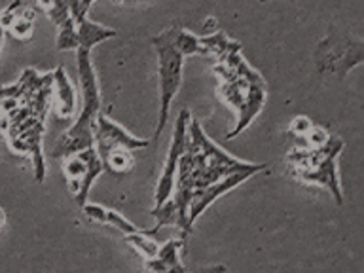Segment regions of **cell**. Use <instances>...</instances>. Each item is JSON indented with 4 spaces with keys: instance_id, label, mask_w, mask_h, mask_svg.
Masks as SVG:
<instances>
[{
    "instance_id": "obj_1",
    "label": "cell",
    "mask_w": 364,
    "mask_h": 273,
    "mask_svg": "<svg viewBox=\"0 0 364 273\" xmlns=\"http://www.w3.org/2000/svg\"><path fill=\"white\" fill-rule=\"evenodd\" d=\"M76 67H78V82L82 91V108L76 122L55 142L51 150L53 158L63 159L70 154L93 146V127L97 116L101 112V90L97 82L95 67L91 61V51L82 48L76 50Z\"/></svg>"
},
{
    "instance_id": "obj_2",
    "label": "cell",
    "mask_w": 364,
    "mask_h": 273,
    "mask_svg": "<svg viewBox=\"0 0 364 273\" xmlns=\"http://www.w3.org/2000/svg\"><path fill=\"white\" fill-rule=\"evenodd\" d=\"M341 148H343V141L338 136H330V141L324 146L294 150L287 158L294 165L296 173L301 181L328 188L338 205L343 203L340 178H338V169H336V159L340 156Z\"/></svg>"
},
{
    "instance_id": "obj_3",
    "label": "cell",
    "mask_w": 364,
    "mask_h": 273,
    "mask_svg": "<svg viewBox=\"0 0 364 273\" xmlns=\"http://www.w3.org/2000/svg\"><path fill=\"white\" fill-rule=\"evenodd\" d=\"M152 44L158 53V85H159V116L156 133H154V146H158L161 133L169 122L171 105L182 84V70H184V55L171 46L165 33L152 36Z\"/></svg>"
},
{
    "instance_id": "obj_4",
    "label": "cell",
    "mask_w": 364,
    "mask_h": 273,
    "mask_svg": "<svg viewBox=\"0 0 364 273\" xmlns=\"http://www.w3.org/2000/svg\"><path fill=\"white\" fill-rule=\"evenodd\" d=\"M63 171H65L68 188H70L76 203L82 207L87 203L91 186L105 171V165H102L95 146H91L63 158Z\"/></svg>"
},
{
    "instance_id": "obj_5",
    "label": "cell",
    "mask_w": 364,
    "mask_h": 273,
    "mask_svg": "<svg viewBox=\"0 0 364 273\" xmlns=\"http://www.w3.org/2000/svg\"><path fill=\"white\" fill-rule=\"evenodd\" d=\"M188 122H190V110L184 108V110L178 112V118H176L175 122L173 141H171L169 152H167V158H165L161 176H159L158 184H156V192H154V209L161 207V205L173 196L178 161H181L182 154H184L188 144Z\"/></svg>"
},
{
    "instance_id": "obj_6",
    "label": "cell",
    "mask_w": 364,
    "mask_h": 273,
    "mask_svg": "<svg viewBox=\"0 0 364 273\" xmlns=\"http://www.w3.org/2000/svg\"><path fill=\"white\" fill-rule=\"evenodd\" d=\"M318 61L317 67L321 73L338 74L346 76L353 67L363 63V40H338L328 36L318 44Z\"/></svg>"
},
{
    "instance_id": "obj_7",
    "label": "cell",
    "mask_w": 364,
    "mask_h": 273,
    "mask_svg": "<svg viewBox=\"0 0 364 273\" xmlns=\"http://www.w3.org/2000/svg\"><path fill=\"white\" fill-rule=\"evenodd\" d=\"M152 144L146 139L131 135L129 131L124 129L122 125L116 124L108 114L101 110L95 119V127H93V146H95L99 158H105L108 152L112 150H141L148 148Z\"/></svg>"
},
{
    "instance_id": "obj_8",
    "label": "cell",
    "mask_w": 364,
    "mask_h": 273,
    "mask_svg": "<svg viewBox=\"0 0 364 273\" xmlns=\"http://www.w3.org/2000/svg\"><path fill=\"white\" fill-rule=\"evenodd\" d=\"M264 167H266V165L260 164L258 167H252V169L237 171V173H232V175L224 176L220 181H216L215 184H210V186L196 190V192L192 193V198H190V205H188V226H190V230L193 228V222L203 215L205 209H207L213 201H216V199L220 198L222 193H226L230 192V190H233V188H237L241 182H245L247 178L256 175V173H260Z\"/></svg>"
},
{
    "instance_id": "obj_9",
    "label": "cell",
    "mask_w": 364,
    "mask_h": 273,
    "mask_svg": "<svg viewBox=\"0 0 364 273\" xmlns=\"http://www.w3.org/2000/svg\"><path fill=\"white\" fill-rule=\"evenodd\" d=\"M184 239H171L169 243L159 247L158 255L146 260V269L150 273H188L184 264L178 260V250L182 249Z\"/></svg>"
},
{
    "instance_id": "obj_10",
    "label": "cell",
    "mask_w": 364,
    "mask_h": 273,
    "mask_svg": "<svg viewBox=\"0 0 364 273\" xmlns=\"http://www.w3.org/2000/svg\"><path fill=\"white\" fill-rule=\"evenodd\" d=\"M82 210H84V215L87 220L97 222V224H108V226L119 230L124 235L146 232V230H142V228L135 226L133 222L127 220L122 213H118V210H114V209H107V207H102V205L85 203L82 205Z\"/></svg>"
},
{
    "instance_id": "obj_11",
    "label": "cell",
    "mask_w": 364,
    "mask_h": 273,
    "mask_svg": "<svg viewBox=\"0 0 364 273\" xmlns=\"http://www.w3.org/2000/svg\"><path fill=\"white\" fill-rule=\"evenodd\" d=\"M74 27H76V38H78V48L82 50L91 51L97 44H101L105 40L114 38L116 36V28H108L101 23L91 21L90 17H78L74 21Z\"/></svg>"
},
{
    "instance_id": "obj_12",
    "label": "cell",
    "mask_w": 364,
    "mask_h": 273,
    "mask_svg": "<svg viewBox=\"0 0 364 273\" xmlns=\"http://www.w3.org/2000/svg\"><path fill=\"white\" fill-rule=\"evenodd\" d=\"M51 84H53L57 97V114L65 119L70 118L74 114V107H76V90L67 76V70L63 67L55 68L51 73Z\"/></svg>"
},
{
    "instance_id": "obj_13",
    "label": "cell",
    "mask_w": 364,
    "mask_h": 273,
    "mask_svg": "<svg viewBox=\"0 0 364 273\" xmlns=\"http://www.w3.org/2000/svg\"><path fill=\"white\" fill-rule=\"evenodd\" d=\"M165 36H167V40L171 42V46L175 48L181 55H205L207 53V50H205L203 46H201V42H199V36H196V34L188 33V31H184V28H178V27H173V28H167V31H164Z\"/></svg>"
},
{
    "instance_id": "obj_14",
    "label": "cell",
    "mask_w": 364,
    "mask_h": 273,
    "mask_svg": "<svg viewBox=\"0 0 364 273\" xmlns=\"http://www.w3.org/2000/svg\"><path fill=\"white\" fill-rule=\"evenodd\" d=\"M124 241L127 245H131L133 249H136V252H141L144 258H154L158 255V250L161 245L158 241L152 239V232L146 230V232H139V233H129V235H124Z\"/></svg>"
},
{
    "instance_id": "obj_15",
    "label": "cell",
    "mask_w": 364,
    "mask_h": 273,
    "mask_svg": "<svg viewBox=\"0 0 364 273\" xmlns=\"http://www.w3.org/2000/svg\"><path fill=\"white\" fill-rule=\"evenodd\" d=\"M101 161L105 165V169L124 175V173L131 171V167L135 164V158H133L131 150H112L105 158H101Z\"/></svg>"
},
{
    "instance_id": "obj_16",
    "label": "cell",
    "mask_w": 364,
    "mask_h": 273,
    "mask_svg": "<svg viewBox=\"0 0 364 273\" xmlns=\"http://www.w3.org/2000/svg\"><path fill=\"white\" fill-rule=\"evenodd\" d=\"M57 50L59 51H76L78 50V38H76V27L73 21L65 23L57 33Z\"/></svg>"
},
{
    "instance_id": "obj_17",
    "label": "cell",
    "mask_w": 364,
    "mask_h": 273,
    "mask_svg": "<svg viewBox=\"0 0 364 273\" xmlns=\"http://www.w3.org/2000/svg\"><path fill=\"white\" fill-rule=\"evenodd\" d=\"M46 14L50 16V19L55 23V27H63L65 23L73 21V16H70V10H68L67 0H53L51 6L46 10Z\"/></svg>"
},
{
    "instance_id": "obj_18",
    "label": "cell",
    "mask_w": 364,
    "mask_h": 273,
    "mask_svg": "<svg viewBox=\"0 0 364 273\" xmlns=\"http://www.w3.org/2000/svg\"><path fill=\"white\" fill-rule=\"evenodd\" d=\"M330 136H332V135H328V133H326L323 127H317V125H313L311 131H309V133L306 135V139H307V142H309V146H311V148H321L330 141Z\"/></svg>"
},
{
    "instance_id": "obj_19",
    "label": "cell",
    "mask_w": 364,
    "mask_h": 273,
    "mask_svg": "<svg viewBox=\"0 0 364 273\" xmlns=\"http://www.w3.org/2000/svg\"><path fill=\"white\" fill-rule=\"evenodd\" d=\"M21 6H23V0H14V2H11V4L8 6L2 14H0V27L4 28V31L10 27L11 23H14V19L17 17V11H19Z\"/></svg>"
},
{
    "instance_id": "obj_20",
    "label": "cell",
    "mask_w": 364,
    "mask_h": 273,
    "mask_svg": "<svg viewBox=\"0 0 364 273\" xmlns=\"http://www.w3.org/2000/svg\"><path fill=\"white\" fill-rule=\"evenodd\" d=\"M313 127V122L306 116H296L292 122H290V133H294L296 136H306Z\"/></svg>"
},
{
    "instance_id": "obj_21",
    "label": "cell",
    "mask_w": 364,
    "mask_h": 273,
    "mask_svg": "<svg viewBox=\"0 0 364 273\" xmlns=\"http://www.w3.org/2000/svg\"><path fill=\"white\" fill-rule=\"evenodd\" d=\"M21 93V82L19 84H11V85H0V105L10 99V97H17Z\"/></svg>"
},
{
    "instance_id": "obj_22",
    "label": "cell",
    "mask_w": 364,
    "mask_h": 273,
    "mask_svg": "<svg viewBox=\"0 0 364 273\" xmlns=\"http://www.w3.org/2000/svg\"><path fill=\"white\" fill-rule=\"evenodd\" d=\"M68 4V10H70V16H73V19L76 21L80 17V6H82V0H67Z\"/></svg>"
},
{
    "instance_id": "obj_23",
    "label": "cell",
    "mask_w": 364,
    "mask_h": 273,
    "mask_svg": "<svg viewBox=\"0 0 364 273\" xmlns=\"http://www.w3.org/2000/svg\"><path fill=\"white\" fill-rule=\"evenodd\" d=\"M93 2H95V0H82V6H80V17L87 16V11H90V8L93 6Z\"/></svg>"
},
{
    "instance_id": "obj_24",
    "label": "cell",
    "mask_w": 364,
    "mask_h": 273,
    "mask_svg": "<svg viewBox=\"0 0 364 273\" xmlns=\"http://www.w3.org/2000/svg\"><path fill=\"white\" fill-rule=\"evenodd\" d=\"M196 273H226V267L224 266H213V267H205V269H199Z\"/></svg>"
},
{
    "instance_id": "obj_25",
    "label": "cell",
    "mask_w": 364,
    "mask_h": 273,
    "mask_svg": "<svg viewBox=\"0 0 364 273\" xmlns=\"http://www.w3.org/2000/svg\"><path fill=\"white\" fill-rule=\"evenodd\" d=\"M36 2H38V6L40 8H42V10H48V8H50L51 6V2H53V0H36Z\"/></svg>"
},
{
    "instance_id": "obj_26",
    "label": "cell",
    "mask_w": 364,
    "mask_h": 273,
    "mask_svg": "<svg viewBox=\"0 0 364 273\" xmlns=\"http://www.w3.org/2000/svg\"><path fill=\"white\" fill-rule=\"evenodd\" d=\"M4 226H6V213H4V209L0 207V232L4 230Z\"/></svg>"
},
{
    "instance_id": "obj_27",
    "label": "cell",
    "mask_w": 364,
    "mask_h": 273,
    "mask_svg": "<svg viewBox=\"0 0 364 273\" xmlns=\"http://www.w3.org/2000/svg\"><path fill=\"white\" fill-rule=\"evenodd\" d=\"M2 40H4V28L0 27V48H2Z\"/></svg>"
}]
</instances>
